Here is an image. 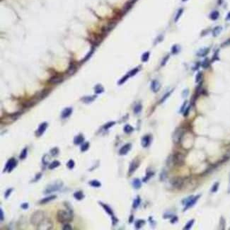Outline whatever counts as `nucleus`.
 Masks as SVG:
<instances>
[{
    "mask_svg": "<svg viewBox=\"0 0 230 230\" xmlns=\"http://www.w3.org/2000/svg\"><path fill=\"white\" fill-rule=\"evenodd\" d=\"M57 220L61 223L69 222L73 220V211L60 210L57 212Z\"/></svg>",
    "mask_w": 230,
    "mask_h": 230,
    "instance_id": "obj_1",
    "label": "nucleus"
},
{
    "mask_svg": "<svg viewBox=\"0 0 230 230\" xmlns=\"http://www.w3.org/2000/svg\"><path fill=\"white\" fill-rule=\"evenodd\" d=\"M45 219H46L45 212L41 210H38L34 212L32 214L31 217V222L33 226L38 227L42 223V222Z\"/></svg>",
    "mask_w": 230,
    "mask_h": 230,
    "instance_id": "obj_2",
    "label": "nucleus"
},
{
    "mask_svg": "<svg viewBox=\"0 0 230 230\" xmlns=\"http://www.w3.org/2000/svg\"><path fill=\"white\" fill-rule=\"evenodd\" d=\"M63 185V183L60 181H55L52 184H50L49 185H47L46 187V188L44 190V193L45 194H50L52 193L53 192H56L59 190H60L62 188Z\"/></svg>",
    "mask_w": 230,
    "mask_h": 230,
    "instance_id": "obj_3",
    "label": "nucleus"
},
{
    "mask_svg": "<svg viewBox=\"0 0 230 230\" xmlns=\"http://www.w3.org/2000/svg\"><path fill=\"white\" fill-rule=\"evenodd\" d=\"M17 161L14 159V158H11L9 159V160H8V161L6 162V165H5V167L4 169V171L3 172H11L13 171V169L17 166Z\"/></svg>",
    "mask_w": 230,
    "mask_h": 230,
    "instance_id": "obj_4",
    "label": "nucleus"
},
{
    "mask_svg": "<svg viewBox=\"0 0 230 230\" xmlns=\"http://www.w3.org/2000/svg\"><path fill=\"white\" fill-rule=\"evenodd\" d=\"M53 227V223L50 219H45L42 223L37 227L38 230H52Z\"/></svg>",
    "mask_w": 230,
    "mask_h": 230,
    "instance_id": "obj_5",
    "label": "nucleus"
},
{
    "mask_svg": "<svg viewBox=\"0 0 230 230\" xmlns=\"http://www.w3.org/2000/svg\"><path fill=\"white\" fill-rule=\"evenodd\" d=\"M173 161L176 165H178V166L183 165L185 161V156L180 152H177L174 155Z\"/></svg>",
    "mask_w": 230,
    "mask_h": 230,
    "instance_id": "obj_6",
    "label": "nucleus"
},
{
    "mask_svg": "<svg viewBox=\"0 0 230 230\" xmlns=\"http://www.w3.org/2000/svg\"><path fill=\"white\" fill-rule=\"evenodd\" d=\"M47 123L46 122H44L43 123H41L40 125V126L38 127V128L37 129L36 132V137H41L43 135V133L46 132V129L47 128Z\"/></svg>",
    "mask_w": 230,
    "mask_h": 230,
    "instance_id": "obj_7",
    "label": "nucleus"
},
{
    "mask_svg": "<svg viewBox=\"0 0 230 230\" xmlns=\"http://www.w3.org/2000/svg\"><path fill=\"white\" fill-rule=\"evenodd\" d=\"M139 166V161L138 159H134L130 165V168H129V174H132L133 173H134L135 171V170L138 169Z\"/></svg>",
    "mask_w": 230,
    "mask_h": 230,
    "instance_id": "obj_8",
    "label": "nucleus"
},
{
    "mask_svg": "<svg viewBox=\"0 0 230 230\" xmlns=\"http://www.w3.org/2000/svg\"><path fill=\"white\" fill-rule=\"evenodd\" d=\"M131 147H132V144L130 143H128V144H125L120 149L119 154L120 155H125V154H127L128 153V152L131 149Z\"/></svg>",
    "mask_w": 230,
    "mask_h": 230,
    "instance_id": "obj_9",
    "label": "nucleus"
},
{
    "mask_svg": "<svg viewBox=\"0 0 230 230\" xmlns=\"http://www.w3.org/2000/svg\"><path fill=\"white\" fill-rule=\"evenodd\" d=\"M183 180L181 178H179V177H176V178H174L171 181V185L174 186V187H176V188H180L183 185Z\"/></svg>",
    "mask_w": 230,
    "mask_h": 230,
    "instance_id": "obj_10",
    "label": "nucleus"
},
{
    "mask_svg": "<svg viewBox=\"0 0 230 230\" xmlns=\"http://www.w3.org/2000/svg\"><path fill=\"white\" fill-rule=\"evenodd\" d=\"M184 135V131L181 129L179 130H177L175 133H174V142L175 143H178L180 142L181 140V137L183 136Z\"/></svg>",
    "mask_w": 230,
    "mask_h": 230,
    "instance_id": "obj_11",
    "label": "nucleus"
},
{
    "mask_svg": "<svg viewBox=\"0 0 230 230\" xmlns=\"http://www.w3.org/2000/svg\"><path fill=\"white\" fill-rule=\"evenodd\" d=\"M62 81H63V77H61V76H57V75L52 77L48 80V82H49L50 84H60V83H61Z\"/></svg>",
    "mask_w": 230,
    "mask_h": 230,
    "instance_id": "obj_12",
    "label": "nucleus"
},
{
    "mask_svg": "<svg viewBox=\"0 0 230 230\" xmlns=\"http://www.w3.org/2000/svg\"><path fill=\"white\" fill-rule=\"evenodd\" d=\"M84 142V138L83 136V135L79 134L77 136H75L74 138V144L75 145H79V144H82Z\"/></svg>",
    "mask_w": 230,
    "mask_h": 230,
    "instance_id": "obj_13",
    "label": "nucleus"
},
{
    "mask_svg": "<svg viewBox=\"0 0 230 230\" xmlns=\"http://www.w3.org/2000/svg\"><path fill=\"white\" fill-rule=\"evenodd\" d=\"M151 142V137L149 135H145L142 139V146L143 147H147Z\"/></svg>",
    "mask_w": 230,
    "mask_h": 230,
    "instance_id": "obj_14",
    "label": "nucleus"
},
{
    "mask_svg": "<svg viewBox=\"0 0 230 230\" xmlns=\"http://www.w3.org/2000/svg\"><path fill=\"white\" fill-rule=\"evenodd\" d=\"M72 108H66L63 110V111L62 112V118H67L68 117L70 116V115L72 114Z\"/></svg>",
    "mask_w": 230,
    "mask_h": 230,
    "instance_id": "obj_15",
    "label": "nucleus"
},
{
    "mask_svg": "<svg viewBox=\"0 0 230 230\" xmlns=\"http://www.w3.org/2000/svg\"><path fill=\"white\" fill-rule=\"evenodd\" d=\"M56 198H57V196H56L55 195H50V196H48V197H46V198H43L42 200H41L39 201V203H40L41 205L46 204V203H47V202H50V201H52V200H55Z\"/></svg>",
    "mask_w": 230,
    "mask_h": 230,
    "instance_id": "obj_16",
    "label": "nucleus"
},
{
    "mask_svg": "<svg viewBox=\"0 0 230 230\" xmlns=\"http://www.w3.org/2000/svg\"><path fill=\"white\" fill-rule=\"evenodd\" d=\"M160 87H161V85L158 81H156V80L152 81V84H151V89L153 92H157L160 89Z\"/></svg>",
    "mask_w": 230,
    "mask_h": 230,
    "instance_id": "obj_17",
    "label": "nucleus"
},
{
    "mask_svg": "<svg viewBox=\"0 0 230 230\" xmlns=\"http://www.w3.org/2000/svg\"><path fill=\"white\" fill-rule=\"evenodd\" d=\"M74 198L77 200H82L84 198V195L82 191H76L74 193Z\"/></svg>",
    "mask_w": 230,
    "mask_h": 230,
    "instance_id": "obj_18",
    "label": "nucleus"
},
{
    "mask_svg": "<svg viewBox=\"0 0 230 230\" xmlns=\"http://www.w3.org/2000/svg\"><path fill=\"white\" fill-rule=\"evenodd\" d=\"M99 203L101 204V205L103 207V209L105 210V211H106L108 215H111V216H114V215H113V212L112 209H111L108 205H107L106 204L102 203V202H99Z\"/></svg>",
    "mask_w": 230,
    "mask_h": 230,
    "instance_id": "obj_19",
    "label": "nucleus"
},
{
    "mask_svg": "<svg viewBox=\"0 0 230 230\" xmlns=\"http://www.w3.org/2000/svg\"><path fill=\"white\" fill-rule=\"evenodd\" d=\"M60 164H61V163H60L59 161H57V160H55V161H53L52 162H51V163L49 164L48 168H49V169L52 170V169H55L57 168L58 166H60Z\"/></svg>",
    "mask_w": 230,
    "mask_h": 230,
    "instance_id": "obj_20",
    "label": "nucleus"
},
{
    "mask_svg": "<svg viewBox=\"0 0 230 230\" xmlns=\"http://www.w3.org/2000/svg\"><path fill=\"white\" fill-rule=\"evenodd\" d=\"M198 198H199V196H197V197H195V198H192V199L189 200H188V202L186 203V207H185V210L186 209H188V207H190L193 206V205L196 202V201H197V200L198 199Z\"/></svg>",
    "mask_w": 230,
    "mask_h": 230,
    "instance_id": "obj_21",
    "label": "nucleus"
},
{
    "mask_svg": "<svg viewBox=\"0 0 230 230\" xmlns=\"http://www.w3.org/2000/svg\"><path fill=\"white\" fill-rule=\"evenodd\" d=\"M208 52H209V48H202L198 52L197 55L199 57H203V56H205Z\"/></svg>",
    "mask_w": 230,
    "mask_h": 230,
    "instance_id": "obj_22",
    "label": "nucleus"
},
{
    "mask_svg": "<svg viewBox=\"0 0 230 230\" xmlns=\"http://www.w3.org/2000/svg\"><path fill=\"white\" fill-rule=\"evenodd\" d=\"M27 153H28V149L26 147L23 149L21 154H20V155H19V159H21V160L25 159L26 158V156H27Z\"/></svg>",
    "mask_w": 230,
    "mask_h": 230,
    "instance_id": "obj_23",
    "label": "nucleus"
},
{
    "mask_svg": "<svg viewBox=\"0 0 230 230\" xmlns=\"http://www.w3.org/2000/svg\"><path fill=\"white\" fill-rule=\"evenodd\" d=\"M222 30V28L221 26H217V27H215L213 29V31H212V35H213V36H215V37L217 36L221 33Z\"/></svg>",
    "mask_w": 230,
    "mask_h": 230,
    "instance_id": "obj_24",
    "label": "nucleus"
},
{
    "mask_svg": "<svg viewBox=\"0 0 230 230\" xmlns=\"http://www.w3.org/2000/svg\"><path fill=\"white\" fill-rule=\"evenodd\" d=\"M50 152V154L52 156H57L60 153V149H59L58 147H53L52 149H51Z\"/></svg>",
    "mask_w": 230,
    "mask_h": 230,
    "instance_id": "obj_25",
    "label": "nucleus"
},
{
    "mask_svg": "<svg viewBox=\"0 0 230 230\" xmlns=\"http://www.w3.org/2000/svg\"><path fill=\"white\" fill-rule=\"evenodd\" d=\"M133 185L135 189H139L142 185L140 180L139 179H135L133 181Z\"/></svg>",
    "mask_w": 230,
    "mask_h": 230,
    "instance_id": "obj_26",
    "label": "nucleus"
},
{
    "mask_svg": "<svg viewBox=\"0 0 230 230\" xmlns=\"http://www.w3.org/2000/svg\"><path fill=\"white\" fill-rule=\"evenodd\" d=\"M219 16H220L219 12H218L217 11H212V12L210 14V18L212 20L215 21V20H217V19L218 18Z\"/></svg>",
    "mask_w": 230,
    "mask_h": 230,
    "instance_id": "obj_27",
    "label": "nucleus"
},
{
    "mask_svg": "<svg viewBox=\"0 0 230 230\" xmlns=\"http://www.w3.org/2000/svg\"><path fill=\"white\" fill-rule=\"evenodd\" d=\"M89 142H84L82 146H81V151L82 152H84L86 151H87L89 148Z\"/></svg>",
    "mask_w": 230,
    "mask_h": 230,
    "instance_id": "obj_28",
    "label": "nucleus"
},
{
    "mask_svg": "<svg viewBox=\"0 0 230 230\" xmlns=\"http://www.w3.org/2000/svg\"><path fill=\"white\" fill-rule=\"evenodd\" d=\"M89 185L92 187H94V188H99V187L101 186V182H99L98 180H92L89 182Z\"/></svg>",
    "mask_w": 230,
    "mask_h": 230,
    "instance_id": "obj_29",
    "label": "nucleus"
},
{
    "mask_svg": "<svg viewBox=\"0 0 230 230\" xmlns=\"http://www.w3.org/2000/svg\"><path fill=\"white\" fill-rule=\"evenodd\" d=\"M96 96H86L82 98V101L86 103H89L95 99Z\"/></svg>",
    "mask_w": 230,
    "mask_h": 230,
    "instance_id": "obj_30",
    "label": "nucleus"
},
{
    "mask_svg": "<svg viewBox=\"0 0 230 230\" xmlns=\"http://www.w3.org/2000/svg\"><path fill=\"white\" fill-rule=\"evenodd\" d=\"M75 71H76V67H75V65L73 64H70V66L69 67V69L67 70L68 74L69 75H72V74H73L75 72Z\"/></svg>",
    "mask_w": 230,
    "mask_h": 230,
    "instance_id": "obj_31",
    "label": "nucleus"
},
{
    "mask_svg": "<svg viewBox=\"0 0 230 230\" xmlns=\"http://www.w3.org/2000/svg\"><path fill=\"white\" fill-rule=\"evenodd\" d=\"M133 130H134V128L131 125H126L124 127V132L125 133H128V134L131 133Z\"/></svg>",
    "mask_w": 230,
    "mask_h": 230,
    "instance_id": "obj_32",
    "label": "nucleus"
},
{
    "mask_svg": "<svg viewBox=\"0 0 230 230\" xmlns=\"http://www.w3.org/2000/svg\"><path fill=\"white\" fill-rule=\"evenodd\" d=\"M74 166H75V163H74V161L73 159H69L68 161V162L67 163V166L70 170L73 169L74 167Z\"/></svg>",
    "mask_w": 230,
    "mask_h": 230,
    "instance_id": "obj_33",
    "label": "nucleus"
},
{
    "mask_svg": "<svg viewBox=\"0 0 230 230\" xmlns=\"http://www.w3.org/2000/svg\"><path fill=\"white\" fill-rule=\"evenodd\" d=\"M144 223H145L144 220H138V221H136L135 225V228L136 229H140L144 225Z\"/></svg>",
    "mask_w": 230,
    "mask_h": 230,
    "instance_id": "obj_34",
    "label": "nucleus"
},
{
    "mask_svg": "<svg viewBox=\"0 0 230 230\" xmlns=\"http://www.w3.org/2000/svg\"><path fill=\"white\" fill-rule=\"evenodd\" d=\"M103 91H104V89H103V88L101 85L98 84L97 86H96V87H95V92H96V93H97V94L101 93L103 92Z\"/></svg>",
    "mask_w": 230,
    "mask_h": 230,
    "instance_id": "obj_35",
    "label": "nucleus"
},
{
    "mask_svg": "<svg viewBox=\"0 0 230 230\" xmlns=\"http://www.w3.org/2000/svg\"><path fill=\"white\" fill-rule=\"evenodd\" d=\"M140 202H141V200H140V198L138 196V198L134 200V202H133V208H135V209H136L137 207H138V206L139 205V204H140Z\"/></svg>",
    "mask_w": 230,
    "mask_h": 230,
    "instance_id": "obj_36",
    "label": "nucleus"
},
{
    "mask_svg": "<svg viewBox=\"0 0 230 230\" xmlns=\"http://www.w3.org/2000/svg\"><path fill=\"white\" fill-rule=\"evenodd\" d=\"M183 11H184V9H180L178 11V12H177V14H176V16H175V19H174L176 22L179 21V19L180 18L181 16V15H182V14H183Z\"/></svg>",
    "mask_w": 230,
    "mask_h": 230,
    "instance_id": "obj_37",
    "label": "nucleus"
},
{
    "mask_svg": "<svg viewBox=\"0 0 230 230\" xmlns=\"http://www.w3.org/2000/svg\"><path fill=\"white\" fill-rule=\"evenodd\" d=\"M179 51H180V47L178 45H175V46H173L172 50H171V52L173 54H177Z\"/></svg>",
    "mask_w": 230,
    "mask_h": 230,
    "instance_id": "obj_38",
    "label": "nucleus"
},
{
    "mask_svg": "<svg viewBox=\"0 0 230 230\" xmlns=\"http://www.w3.org/2000/svg\"><path fill=\"white\" fill-rule=\"evenodd\" d=\"M49 161H50V157L48 156L47 154H45L43 157V159H42V161H43V164L44 165H47L49 163Z\"/></svg>",
    "mask_w": 230,
    "mask_h": 230,
    "instance_id": "obj_39",
    "label": "nucleus"
},
{
    "mask_svg": "<svg viewBox=\"0 0 230 230\" xmlns=\"http://www.w3.org/2000/svg\"><path fill=\"white\" fill-rule=\"evenodd\" d=\"M13 188H9V189H7L6 190V192H5V193H4V197H5V198L6 199H7L9 197V195H11V193H12V191H13Z\"/></svg>",
    "mask_w": 230,
    "mask_h": 230,
    "instance_id": "obj_40",
    "label": "nucleus"
},
{
    "mask_svg": "<svg viewBox=\"0 0 230 230\" xmlns=\"http://www.w3.org/2000/svg\"><path fill=\"white\" fill-rule=\"evenodd\" d=\"M41 177H42V173H38L36 175V176H35V178H34V179L32 181V182H37V181H38L41 179Z\"/></svg>",
    "mask_w": 230,
    "mask_h": 230,
    "instance_id": "obj_41",
    "label": "nucleus"
},
{
    "mask_svg": "<svg viewBox=\"0 0 230 230\" xmlns=\"http://www.w3.org/2000/svg\"><path fill=\"white\" fill-rule=\"evenodd\" d=\"M141 110H142V106H141L140 104H138L137 106H135V108H134V112H135V113L138 114V113H139Z\"/></svg>",
    "mask_w": 230,
    "mask_h": 230,
    "instance_id": "obj_42",
    "label": "nucleus"
},
{
    "mask_svg": "<svg viewBox=\"0 0 230 230\" xmlns=\"http://www.w3.org/2000/svg\"><path fill=\"white\" fill-rule=\"evenodd\" d=\"M149 53L147 52H145L143 54L142 57V60L143 62H146L147 61V60L149 59Z\"/></svg>",
    "mask_w": 230,
    "mask_h": 230,
    "instance_id": "obj_43",
    "label": "nucleus"
},
{
    "mask_svg": "<svg viewBox=\"0 0 230 230\" xmlns=\"http://www.w3.org/2000/svg\"><path fill=\"white\" fill-rule=\"evenodd\" d=\"M154 174V173H152V172H149V173H147V176H146V177L143 179V181L144 182H147L149 179V178L152 176Z\"/></svg>",
    "mask_w": 230,
    "mask_h": 230,
    "instance_id": "obj_44",
    "label": "nucleus"
},
{
    "mask_svg": "<svg viewBox=\"0 0 230 230\" xmlns=\"http://www.w3.org/2000/svg\"><path fill=\"white\" fill-rule=\"evenodd\" d=\"M115 122H110V123H107V124L104 126V129L107 130V129H108V128H111L113 125H115Z\"/></svg>",
    "mask_w": 230,
    "mask_h": 230,
    "instance_id": "obj_45",
    "label": "nucleus"
},
{
    "mask_svg": "<svg viewBox=\"0 0 230 230\" xmlns=\"http://www.w3.org/2000/svg\"><path fill=\"white\" fill-rule=\"evenodd\" d=\"M138 71H139L138 68H135V69H133L131 72H130V73H129V76H130V77H131V76H134L135 74H136L138 73Z\"/></svg>",
    "mask_w": 230,
    "mask_h": 230,
    "instance_id": "obj_46",
    "label": "nucleus"
},
{
    "mask_svg": "<svg viewBox=\"0 0 230 230\" xmlns=\"http://www.w3.org/2000/svg\"><path fill=\"white\" fill-rule=\"evenodd\" d=\"M129 77H130V76H129V74H128V75L125 76L123 78H122V79L120 80V82H119V84H123V83H124V82H125V81L129 78Z\"/></svg>",
    "mask_w": 230,
    "mask_h": 230,
    "instance_id": "obj_47",
    "label": "nucleus"
},
{
    "mask_svg": "<svg viewBox=\"0 0 230 230\" xmlns=\"http://www.w3.org/2000/svg\"><path fill=\"white\" fill-rule=\"evenodd\" d=\"M193 222H194V220H190L186 225H185V227L184 228L185 230H189L191 227H192V225H193Z\"/></svg>",
    "mask_w": 230,
    "mask_h": 230,
    "instance_id": "obj_48",
    "label": "nucleus"
},
{
    "mask_svg": "<svg viewBox=\"0 0 230 230\" xmlns=\"http://www.w3.org/2000/svg\"><path fill=\"white\" fill-rule=\"evenodd\" d=\"M21 207L23 209V210H27L28 207H29V204L28 202H24V203H22L21 205Z\"/></svg>",
    "mask_w": 230,
    "mask_h": 230,
    "instance_id": "obj_49",
    "label": "nucleus"
},
{
    "mask_svg": "<svg viewBox=\"0 0 230 230\" xmlns=\"http://www.w3.org/2000/svg\"><path fill=\"white\" fill-rule=\"evenodd\" d=\"M62 230H72V227L69 225V224H66L64 225V227H62Z\"/></svg>",
    "mask_w": 230,
    "mask_h": 230,
    "instance_id": "obj_50",
    "label": "nucleus"
},
{
    "mask_svg": "<svg viewBox=\"0 0 230 230\" xmlns=\"http://www.w3.org/2000/svg\"><path fill=\"white\" fill-rule=\"evenodd\" d=\"M202 73H201V72H199V73L197 74V76H196V82H200V81H201V79H202Z\"/></svg>",
    "mask_w": 230,
    "mask_h": 230,
    "instance_id": "obj_51",
    "label": "nucleus"
},
{
    "mask_svg": "<svg viewBox=\"0 0 230 230\" xmlns=\"http://www.w3.org/2000/svg\"><path fill=\"white\" fill-rule=\"evenodd\" d=\"M171 92H168L167 93H166V94H165V95L164 96V97H163V98H161V101H160V102H161V103L164 102V101H165V100H166V98H168V97H169V96H170V94H171Z\"/></svg>",
    "mask_w": 230,
    "mask_h": 230,
    "instance_id": "obj_52",
    "label": "nucleus"
},
{
    "mask_svg": "<svg viewBox=\"0 0 230 230\" xmlns=\"http://www.w3.org/2000/svg\"><path fill=\"white\" fill-rule=\"evenodd\" d=\"M208 66H209V60H208V59H206L202 62V67L205 68H207Z\"/></svg>",
    "mask_w": 230,
    "mask_h": 230,
    "instance_id": "obj_53",
    "label": "nucleus"
},
{
    "mask_svg": "<svg viewBox=\"0 0 230 230\" xmlns=\"http://www.w3.org/2000/svg\"><path fill=\"white\" fill-rule=\"evenodd\" d=\"M0 214H1V222H3L4 221V212H3V210H2V208H0Z\"/></svg>",
    "mask_w": 230,
    "mask_h": 230,
    "instance_id": "obj_54",
    "label": "nucleus"
},
{
    "mask_svg": "<svg viewBox=\"0 0 230 230\" xmlns=\"http://www.w3.org/2000/svg\"><path fill=\"white\" fill-rule=\"evenodd\" d=\"M218 185H219L218 184H215V185H214V186H213V188H212V192H215V191H217V188H218Z\"/></svg>",
    "mask_w": 230,
    "mask_h": 230,
    "instance_id": "obj_55",
    "label": "nucleus"
},
{
    "mask_svg": "<svg viewBox=\"0 0 230 230\" xmlns=\"http://www.w3.org/2000/svg\"><path fill=\"white\" fill-rule=\"evenodd\" d=\"M112 220H113V225H115L118 222V219L115 218L114 216H112Z\"/></svg>",
    "mask_w": 230,
    "mask_h": 230,
    "instance_id": "obj_56",
    "label": "nucleus"
},
{
    "mask_svg": "<svg viewBox=\"0 0 230 230\" xmlns=\"http://www.w3.org/2000/svg\"><path fill=\"white\" fill-rule=\"evenodd\" d=\"M168 59H169V55H168V56H166V57L163 60V62H161V65H162V66H163V65H164V64H166V62H167V60H168Z\"/></svg>",
    "mask_w": 230,
    "mask_h": 230,
    "instance_id": "obj_57",
    "label": "nucleus"
},
{
    "mask_svg": "<svg viewBox=\"0 0 230 230\" xmlns=\"http://www.w3.org/2000/svg\"><path fill=\"white\" fill-rule=\"evenodd\" d=\"M186 103H187V102H186V101H185V102L184 103V105H183V106H182V108H181V112H183V111H184V108H185V106H186Z\"/></svg>",
    "mask_w": 230,
    "mask_h": 230,
    "instance_id": "obj_58",
    "label": "nucleus"
},
{
    "mask_svg": "<svg viewBox=\"0 0 230 230\" xmlns=\"http://www.w3.org/2000/svg\"><path fill=\"white\" fill-rule=\"evenodd\" d=\"M226 19H227V20H230V13H228V14H227V16Z\"/></svg>",
    "mask_w": 230,
    "mask_h": 230,
    "instance_id": "obj_59",
    "label": "nucleus"
},
{
    "mask_svg": "<svg viewBox=\"0 0 230 230\" xmlns=\"http://www.w3.org/2000/svg\"><path fill=\"white\" fill-rule=\"evenodd\" d=\"M133 216H131V217H130V220H130V222H133Z\"/></svg>",
    "mask_w": 230,
    "mask_h": 230,
    "instance_id": "obj_60",
    "label": "nucleus"
},
{
    "mask_svg": "<svg viewBox=\"0 0 230 230\" xmlns=\"http://www.w3.org/2000/svg\"><path fill=\"white\" fill-rule=\"evenodd\" d=\"M183 1H186V0H183Z\"/></svg>",
    "mask_w": 230,
    "mask_h": 230,
    "instance_id": "obj_61",
    "label": "nucleus"
}]
</instances>
